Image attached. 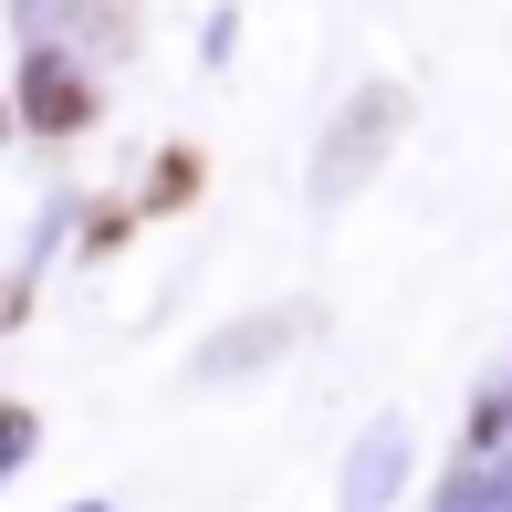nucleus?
Returning a JSON list of instances; mask_svg holds the SVG:
<instances>
[{"mask_svg":"<svg viewBox=\"0 0 512 512\" xmlns=\"http://www.w3.org/2000/svg\"><path fill=\"white\" fill-rule=\"evenodd\" d=\"M84 115H95V95H84L63 63H42L32 74V126H84Z\"/></svg>","mask_w":512,"mask_h":512,"instance_id":"obj_1","label":"nucleus"},{"mask_svg":"<svg viewBox=\"0 0 512 512\" xmlns=\"http://www.w3.org/2000/svg\"><path fill=\"white\" fill-rule=\"evenodd\" d=\"M189 189H199V168H189V147H178L168 168H157V189H147V199H157V209H178V199H189Z\"/></svg>","mask_w":512,"mask_h":512,"instance_id":"obj_2","label":"nucleus"}]
</instances>
